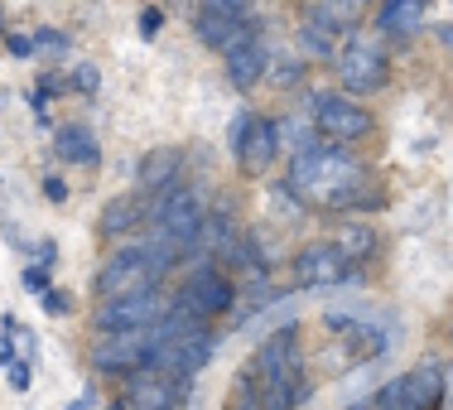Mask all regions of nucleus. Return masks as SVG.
I'll use <instances>...</instances> for the list:
<instances>
[{
    "mask_svg": "<svg viewBox=\"0 0 453 410\" xmlns=\"http://www.w3.org/2000/svg\"><path fill=\"white\" fill-rule=\"evenodd\" d=\"M289 193L299 203H314V208H366L372 193H366V169L348 150L314 140L309 150H299L295 165H289Z\"/></svg>",
    "mask_w": 453,
    "mask_h": 410,
    "instance_id": "obj_1",
    "label": "nucleus"
},
{
    "mask_svg": "<svg viewBox=\"0 0 453 410\" xmlns=\"http://www.w3.org/2000/svg\"><path fill=\"white\" fill-rule=\"evenodd\" d=\"M150 222H155V232H165L179 251H193V246L203 242V228H208V208H203V198L193 189L174 183V189L155 193V203H150Z\"/></svg>",
    "mask_w": 453,
    "mask_h": 410,
    "instance_id": "obj_2",
    "label": "nucleus"
},
{
    "mask_svg": "<svg viewBox=\"0 0 453 410\" xmlns=\"http://www.w3.org/2000/svg\"><path fill=\"white\" fill-rule=\"evenodd\" d=\"M386 73H391V63H386V44L376 35H352L348 44L338 49V82H342V92H348L352 102L381 92Z\"/></svg>",
    "mask_w": 453,
    "mask_h": 410,
    "instance_id": "obj_3",
    "label": "nucleus"
},
{
    "mask_svg": "<svg viewBox=\"0 0 453 410\" xmlns=\"http://www.w3.org/2000/svg\"><path fill=\"white\" fill-rule=\"evenodd\" d=\"M92 285H96V299H126V295H150L159 280H155V271H150L140 242H131V246H121V251L106 256Z\"/></svg>",
    "mask_w": 453,
    "mask_h": 410,
    "instance_id": "obj_4",
    "label": "nucleus"
},
{
    "mask_svg": "<svg viewBox=\"0 0 453 410\" xmlns=\"http://www.w3.org/2000/svg\"><path fill=\"white\" fill-rule=\"evenodd\" d=\"M150 358H155V333L150 329L102 333V338L92 343V352H88V362L106 376H131V372H140V367H150Z\"/></svg>",
    "mask_w": 453,
    "mask_h": 410,
    "instance_id": "obj_5",
    "label": "nucleus"
},
{
    "mask_svg": "<svg viewBox=\"0 0 453 410\" xmlns=\"http://www.w3.org/2000/svg\"><path fill=\"white\" fill-rule=\"evenodd\" d=\"M208 362H212V329H208V323H198L193 333H179V338L155 343V358H150V367H155V372L174 376V382L198 376Z\"/></svg>",
    "mask_w": 453,
    "mask_h": 410,
    "instance_id": "obj_6",
    "label": "nucleus"
},
{
    "mask_svg": "<svg viewBox=\"0 0 453 410\" xmlns=\"http://www.w3.org/2000/svg\"><path fill=\"white\" fill-rule=\"evenodd\" d=\"M314 131H319V140H328V145H352V140L372 135V112H366L362 102H352V97L328 92L314 102Z\"/></svg>",
    "mask_w": 453,
    "mask_h": 410,
    "instance_id": "obj_7",
    "label": "nucleus"
},
{
    "mask_svg": "<svg viewBox=\"0 0 453 410\" xmlns=\"http://www.w3.org/2000/svg\"><path fill=\"white\" fill-rule=\"evenodd\" d=\"M179 309H188L193 319H218L226 314V309L236 305V285H232V275H222L218 266H198L188 280H183V290H179V299H174Z\"/></svg>",
    "mask_w": 453,
    "mask_h": 410,
    "instance_id": "obj_8",
    "label": "nucleus"
},
{
    "mask_svg": "<svg viewBox=\"0 0 453 410\" xmlns=\"http://www.w3.org/2000/svg\"><path fill=\"white\" fill-rule=\"evenodd\" d=\"M159 314H165V305H159L155 290L150 295H126V299H102L92 314V329L96 333H140V329H155Z\"/></svg>",
    "mask_w": 453,
    "mask_h": 410,
    "instance_id": "obj_9",
    "label": "nucleus"
},
{
    "mask_svg": "<svg viewBox=\"0 0 453 410\" xmlns=\"http://www.w3.org/2000/svg\"><path fill=\"white\" fill-rule=\"evenodd\" d=\"M188 382H174V376L155 372V367H140V372L126 376L121 396H116V410H179V396Z\"/></svg>",
    "mask_w": 453,
    "mask_h": 410,
    "instance_id": "obj_10",
    "label": "nucleus"
},
{
    "mask_svg": "<svg viewBox=\"0 0 453 410\" xmlns=\"http://www.w3.org/2000/svg\"><path fill=\"white\" fill-rule=\"evenodd\" d=\"M348 256L338 251V242H309L295 251V266H289V275H295L299 290H328L338 285L342 275H348Z\"/></svg>",
    "mask_w": 453,
    "mask_h": 410,
    "instance_id": "obj_11",
    "label": "nucleus"
},
{
    "mask_svg": "<svg viewBox=\"0 0 453 410\" xmlns=\"http://www.w3.org/2000/svg\"><path fill=\"white\" fill-rule=\"evenodd\" d=\"M251 376H261L256 386L295 382V376H299V329H275L271 338L261 343V352H256Z\"/></svg>",
    "mask_w": 453,
    "mask_h": 410,
    "instance_id": "obj_12",
    "label": "nucleus"
},
{
    "mask_svg": "<svg viewBox=\"0 0 453 410\" xmlns=\"http://www.w3.org/2000/svg\"><path fill=\"white\" fill-rule=\"evenodd\" d=\"M222 63H226V82H232L236 92H251L256 82L265 78V49H261V39H256V29H242V35L222 49Z\"/></svg>",
    "mask_w": 453,
    "mask_h": 410,
    "instance_id": "obj_13",
    "label": "nucleus"
},
{
    "mask_svg": "<svg viewBox=\"0 0 453 410\" xmlns=\"http://www.w3.org/2000/svg\"><path fill=\"white\" fill-rule=\"evenodd\" d=\"M179 169H183V150H174V145L150 150V155L140 159V169H135V189H140V198H155V193L174 189V183H179Z\"/></svg>",
    "mask_w": 453,
    "mask_h": 410,
    "instance_id": "obj_14",
    "label": "nucleus"
},
{
    "mask_svg": "<svg viewBox=\"0 0 453 410\" xmlns=\"http://www.w3.org/2000/svg\"><path fill=\"white\" fill-rule=\"evenodd\" d=\"M275 155H280V131H275V121H251V131H246L242 140V150H236V165H242V174H265V169L275 165Z\"/></svg>",
    "mask_w": 453,
    "mask_h": 410,
    "instance_id": "obj_15",
    "label": "nucleus"
},
{
    "mask_svg": "<svg viewBox=\"0 0 453 410\" xmlns=\"http://www.w3.org/2000/svg\"><path fill=\"white\" fill-rule=\"evenodd\" d=\"M140 222H145V198H140V193H121V198H111L102 213H96V232L111 236V242L131 236Z\"/></svg>",
    "mask_w": 453,
    "mask_h": 410,
    "instance_id": "obj_16",
    "label": "nucleus"
},
{
    "mask_svg": "<svg viewBox=\"0 0 453 410\" xmlns=\"http://www.w3.org/2000/svg\"><path fill=\"white\" fill-rule=\"evenodd\" d=\"M405 382V406L410 410H439L444 406V367L439 362H419Z\"/></svg>",
    "mask_w": 453,
    "mask_h": 410,
    "instance_id": "obj_17",
    "label": "nucleus"
},
{
    "mask_svg": "<svg viewBox=\"0 0 453 410\" xmlns=\"http://www.w3.org/2000/svg\"><path fill=\"white\" fill-rule=\"evenodd\" d=\"M53 150H58V159H68V165H96L102 159V150H96V135L88 126L68 121L58 126V135H53Z\"/></svg>",
    "mask_w": 453,
    "mask_h": 410,
    "instance_id": "obj_18",
    "label": "nucleus"
},
{
    "mask_svg": "<svg viewBox=\"0 0 453 410\" xmlns=\"http://www.w3.org/2000/svg\"><path fill=\"white\" fill-rule=\"evenodd\" d=\"M419 19H425V0H381V10H376L381 35H415Z\"/></svg>",
    "mask_w": 453,
    "mask_h": 410,
    "instance_id": "obj_19",
    "label": "nucleus"
},
{
    "mask_svg": "<svg viewBox=\"0 0 453 410\" xmlns=\"http://www.w3.org/2000/svg\"><path fill=\"white\" fill-rule=\"evenodd\" d=\"M193 29H198V39H203L208 49H218V53H222L236 35H242V29H251V19H226V15H212V10H198Z\"/></svg>",
    "mask_w": 453,
    "mask_h": 410,
    "instance_id": "obj_20",
    "label": "nucleus"
},
{
    "mask_svg": "<svg viewBox=\"0 0 453 410\" xmlns=\"http://www.w3.org/2000/svg\"><path fill=\"white\" fill-rule=\"evenodd\" d=\"M338 35H342V29L333 25L323 10H309V19H304V49H309V53H333Z\"/></svg>",
    "mask_w": 453,
    "mask_h": 410,
    "instance_id": "obj_21",
    "label": "nucleus"
},
{
    "mask_svg": "<svg viewBox=\"0 0 453 410\" xmlns=\"http://www.w3.org/2000/svg\"><path fill=\"white\" fill-rule=\"evenodd\" d=\"M338 251L348 256V261H366V256L376 251V232L362 228V222H352V228H338Z\"/></svg>",
    "mask_w": 453,
    "mask_h": 410,
    "instance_id": "obj_22",
    "label": "nucleus"
},
{
    "mask_svg": "<svg viewBox=\"0 0 453 410\" xmlns=\"http://www.w3.org/2000/svg\"><path fill=\"white\" fill-rule=\"evenodd\" d=\"M314 10H323V15H328L338 29H352V25H362V15H366V0H319Z\"/></svg>",
    "mask_w": 453,
    "mask_h": 410,
    "instance_id": "obj_23",
    "label": "nucleus"
},
{
    "mask_svg": "<svg viewBox=\"0 0 453 410\" xmlns=\"http://www.w3.org/2000/svg\"><path fill=\"white\" fill-rule=\"evenodd\" d=\"M226 410H261V386H256L251 372L242 376V386H236V396L226 401Z\"/></svg>",
    "mask_w": 453,
    "mask_h": 410,
    "instance_id": "obj_24",
    "label": "nucleus"
},
{
    "mask_svg": "<svg viewBox=\"0 0 453 410\" xmlns=\"http://www.w3.org/2000/svg\"><path fill=\"white\" fill-rule=\"evenodd\" d=\"M372 410H410V406H405V382H401V376H395V382H386L381 391H376Z\"/></svg>",
    "mask_w": 453,
    "mask_h": 410,
    "instance_id": "obj_25",
    "label": "nucleus"
},
{
    "mask_svg": "<svg viewBox=\"0 0 453 410\" xmlns=\"http://www.w3.org/2000/svg\"><path fill=\"white\" fill-rule=\"evenodd\" d=\"M73 39L63 29H35V53H68Z\"/></svg>",
    "mask_w": 453,
    "mask_h": 410,
    "instance_id": "obj_26",
    "label": "nucleus"
},
{
    "mask_svg": "<svg viewBox=\"0 0 453 410\" xmlns=\"http://www.w3.org/2000/svg\"><path fill=\"white\" fill-rule=\"evenodd\" d=\"M203 10L226 15V19H246V15H251V0H203Z\"/></svg>",
    "mask_w": 453,
    "mask_h": 410,
    "instance_id": "obj_27",
    "label": "nucleus"
},
{
    "mask_svg": "<svg viewBox=\"0 0 453 410\" xmlns=\"http://www.w3.org/2000/svg\"><path fill=\"white\" fill-rule=\"evenodd\" d=\"M73 88H78V92H96V88H102V73H96L92 68V63H78V68H73Z\"/></svg>",
    "mask_w": 453,
    "mask_h": 410,
    "instance_id": "obj_28",
    "label": "nucleus"
},
{
    "mask_svg": "<svg viewBox=\"0 0 453 410\" xmlns=\"http://www.w3.org/2000/svg\"><path fill=\"white\" fill-rule=\"evenodd\" d=\"M73 309V299L63 295V290H44V314H53V319H63Z\"/></svg>",
    "mask_w": 453,
    "mask_h": 410,
    "instance_id": "obj_29",
    "label": "nucleus"
},
{
    "mask_svg": "<svg viewBox=\"0 0 453 410\" xmlns=\"http://www.w3.org/2000/svg\"><path fill=\"white\" fill-rule=\"evenodd\" d=\"M299 82V58H275V88Z\"/></svg>",
    "mask_w": 453,
    "mask_h": 410,
    "instance_id": "obj_30",
    "label": "nucleus"
},
{
    "mask_svg": "<svg viewBox=\"0 0 453 410\" xmlns=\"http://www.w3.org/2000/svg\"><path fill=\"white\" fill-rule=\"evenodd\" d=\"M159 25H165V15H159L155 5L140 10V35H145V39H155V35H159Z\"/></svg>",
    "mask_w": 453,
    "mask_h": 410,
    "instance_id": "obj_31",
    "label": "nucleus"
},
{
    "mask_svg": "<svg viewBox=\"0 0 453 410\" xmlns=\"http://www.w3.org/2000/svg\"><path fill=\"white\" fill-rule=\"evenodd\" d=\"M5 49L15 53V58H29V53H35V35H5Z\"/></svg>",
    "mask_w": 453,
    "mask_h": 410,
    "instance_id": "obj_32",
    "label": "nucleus"
},
{
    "mask_svg": "<svg viewBox=\"0 0 453 410\" xmlns=\"http://www.w3.org/2000/svg\"><path fill=\"white\" fill-rule=\"evenodd\" d=\"M25 290H39V295H44V290H49V266H29V271H25Z\"/></svg>",
    "mask_w": 453,
    "mask_h": 410,
    "instance_id": "obj_33",
    "label": "nucleus"
},
{
    "mask_svg": "<svg viewBox=\"0 0 453 410\" xmlns=\"http://www.w3.org/2000/svg\"><path fill=\"white\" fill-rule=\"evenodd\" d=\"M44 198H49V203H68V183H63L58 174H49V179H44Z\"/></svg>",
    "mask_w": 453,
    "mask_h": 410,
    "instance_id": "obj_34",
    "label": "nucleus"
},
{
    "mask_svg": "<svg viewBox=\"0 0 453 410\" xmlns=\"http://www.w3.org/2000/svg\"><path fill=\"white\" fill-rule=\"evenodd\" d=\"M10 386H15V391H29V362H10Z\"/></svg>",
    "mask_w": 453,
    "mask_h": 410,
    "instance_id": "obj_35",
    "label": "nucleus"
},
{
    "mask_svg": "<svg viewBox=\"0 0 453 410\" xmlns=\"http://www.w3.org/2000/svg\"><path fill=\"white\" fill-rule=\"evenodd\" d=\"M251 121H256L251 112H242V116L232 121V150H242V140H246V131H251Z\"/></svg>",
    "mask_w": 453,
    "mask_h": 410,
    "instance_id": "obj_36",
    "label": "nucleus"
},
{
    "mask_svg": "<svg viewBox=\"0 0 453 410\" xmlns=\"http://www.w3.org/2000/svg\"><path fill=\"white\" fill-rule=\"evenodd\" d=\"M0 362H5V367L15 362V348H10V338H0Z\"/></svg>",
    "mask_w": 453,
    "mask_h": 410,
    "instance_id": "obj_37",
    "label": "nucleus"
},
{
    "mask_svg": "<svg viewBox=\"0 0 453 410\" xmlns=\"http://www.w3.org/2000/svg\"><path fill=\"white\" fill-rule=\"evenodd\" d=\"M439 39H444V49H453V25H444V29H439Z\"/></svg>",
    "mask_w": 453,
    "mask_h": 410,
    "instance_id": "obj_38",
    "label": "nucleus"
},
{
    "mask_svg": "<svg viewBox=\"0 0 453 410\" xmlns=\"http://www.w3.org/2000/svg\"><path fill=\"white\" fill-rule=\"evenodd\" d=\"M0 29H5V5H0Z\"/></svg>",
    "mask_w": 453,
    "mask_h": 410,
    "instance_id": "obj_39",
    "label": "nucleus"
}]
</instances>
